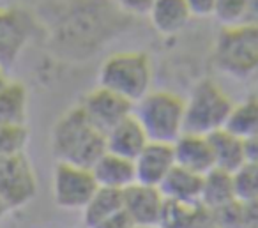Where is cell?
Segmentation results:
<instances>
[{"mask_svg": "<svg viewBox=\"0 0 258 228\" xmlns=\"http://www.w3.org/2000/svg\"><path fill=\"white\" fill-rule=\"evenodd\" d=\"M51 150L58 163L90 168L106 152L104 133L87 119L80 104H75L53 124Z\"/></svg>", "mask_w": 258, "mask_h": 228, "instance_id": "6da1fadb", "label": "cell"}, {"mask_svg": "<svg viewBox=\"0 0 258 228\" xmlns=\"http://www.w3.org/2000/svg\"><path fill=\"white\" fill-rule=\"evenodd\" d=\"M218 71L233 80H247L258 75V25L239 23L223 27L212 51Z\"/></svg>", "mask_w": 258, "mask_h": 228, "instance_id": "7a4b0ae2", "label": "cell"}, {"mask_svg": "<svg viewBox=\"0 0 258 228\" xmlns=\"http://www.w3.org/2000/svg\"><path fill=\"white\" fill-rule=\"evenodd\" d=\"M97 82L99 87L118 94L129 103H138L145 94L151 92V57L144 51H118L110 55L101 64Z\"/></svg>", "mask_w": 258, "mask_h": 228, "instance_id": "3957f363", "label": "cell"}, {"mask_svg": "<svg viewBox=\"0 0 258 228\" xmlns=\"http://www.w3.org/2000/svg\"><path fill=\"white\" fill-rule=\"evenodd\" d=\"M133 115L151 142L173 143L184 133V99L170 90H151L138 103Z\"/></svg>", "mask_w": 258, "mask_h": 228, "instance_id": "277c9868", "label": "cell"}, {"mask_svg": "<svg viewBox=\"0 0 258 228\" xmlns=\"http://www.w3.org/2000/svg\"><path fill=\"white\" fill-rule=\"evenodd\" d=\"M233 108V101L219 83L204 78L184 99V131L211 135L223 129Z\"/></svg>", "mask_w": 258, "mask_h": 228, "instance_id": "5b68a950", "label": "cell"}, {"mask_svg": "<svg viewBox=\"0 0 258 228\" xmlns=\"http://www.w3.org/2000/svg\"><path fill=\"white\" fill-rule=\"evenodd\" d=\"M37 195V175L25 152L0 159V200L9 210L29 205Z\"/></svg>", "mask_w": 258, "mask_h": 228, "instance_id": "8992f818", "label": "cell"}, {"mask_svg": "<svg viewBox=\"0 0 258 228\" xmlns=\"http://www.w3.org/2000/svg\"><path fill=\"white\" fill-rule=\"evenodd\" d=\"M96 191L97 182L90 168L57 161L51 177V195L58 209L83 210Z\"/></svg>", "mask_w": 258, "mask_h": 228, "instance_id": "52a82bcc", "label": "cell"}, {"mask_svg": "<svg viewBox=\"0 0 258 228\" xmlns=\"http://www.w3.org/2000/svg\"><path fill=\"white\" fill-rule=\"evenodd\" d=\"M37 30V22L22 8H0V66L9 71Z\"/></svg>", "mask_w": 258, "mask_h": 228, "instance_id": "ba28073f", "label": "cell"}, {"mask_svg": "<svg viewBox=\"0 0 258 228\" xmlns=\"http://www.w3.org/2000/svg\"><path fill=\"white\" fill-rule=\"evenodd\" d=\"M78 104L83 110V113L87 115V119L104 135L111 128H115L118 122L127 119L129 115H133L135 108L133 103H129L118 94L103 89L99 85L94 90H90L89 94H85L82 103Z\"/></svg>", "mask_w": 258, "mask_h": 228, "instance_id": "9c48e42d", "label": "cell"}, {"mask_svg": "<svg viewBox=\"0 0 258 228\" xmlns=\"http://www.w3.org/2000/svg\"><path fill=\"white\" fill-rule=\"evenodd\" d=\"M124 210L138 228H158L161 223L166 200L161 189L135 182L122 191Z\"/></svg>", "mask_w": 258, "mask_h": 228, "instance_id": "30bf717a", "label": "cell"}, {"mask_svg": "<svg viewBox=\"0 0 258 228\" xmlns=\"http://www.w3.org/2000/svg\"><path fill=\"white\" fill-rule=\"evenodd\" d=\"M133 163L137 182L159 188L166 179V175L175 168L173 145L172 143L149 142Z\"/></svg>", "mask_w": 258, "mask_h": 228, "instance_id": "8fae6325", "label": "cell"}, {"mask_svg": "<svg viewBox=\"0 0 258 228\" xmlns=\"http://www.w3.org/2000/svg\"><path fill=\"white\" fill-rule=\"evenodd\" d=\"M172 145L177 166L198 175H205L211 170H214L211 143L205 135L184 131Z\"/></svg>", "mask_w": 258, "mask_h": 228, "instance_id": "7c38bea8", "label": "cell"}, {"mask_svg": "<svg viewBox=\"0 0 258 228\" xmlns=\"http://www.w3.org/2000/svg\"><path fill=\"white\" fill-rule=\"evenodd\" d=\"M104 142H106V152L135 161L151 140L145 135L144 128L137 121V117L129 115L127 119L118 122L115 128H111L104 135Z\"/></svg>", "mask_w": 258, "mask_h": 228, "instance_id": "4fadbf2b", "label": "cell"}, {"mask_svg": "<svg viewBox=\"0 0 258 228\" xmlns=\"http://www.w3.org/2000/svg\"><path fill=\"white\" fill-rule=\"evenodd\" d=\"M90 172H92L94 179H96L97 188L124 191V189H127L129 186H133L137 182L133 161L111 152H104L90 166Z\"/></svg>", "mask_w": 258, "mask_h": 228, "instance_id": "5bb4252c", "label": "cell"}, {"mask_svg": "<svg viewBox=\"0 0 258 228\" xmlns=\"http://www.w3.org/2000/svg\"><path fill=\"white\" fill-rule=\"evenodd\" d=\"M202 186H204V175L193 174L175 164V168L166 175L159 189L166 202L182 203V205H200Z\"/></svg>", "mask_w": 258, "mask_h": 228, "instance_id": "9a60e30c", "label": "cell"}, {"mask_svg": "<svg viewBox=\"0 0 258 228\" xmlns=\"http://www.w3.org/2000/svg\"><path fill=\"white\" fill-rule=\"evenodd\" d=\"M147 16L156 32L163 36H175L182 32L193 18L186 0H152Z\"/></svg>", "mask_w": 258, "mask_h": 228, "instance_id": "2e32d148", "label": "cell"}, {"mask_svg": "<svg viewBox=\"0 0 258 228\" xmlns=\"http://www.w3.org/2000/svg\"><path fill=\"white\" fill-rule=\"evenodd\" d=\"M207 138L211 143L214 168L226 172V174H233L237 168L246 163L244 140L232 135L228 129H218V131L207 135Z\"/></svg>", "mask_w": 258, "mask_h": 228, "instance_id": "e0dca14e", "label": "cell"}, {"mask_svg": "<svg viewBox=\"0 0 258 228\" xmlns=\"http://www.w3.org/2000/svg\"><path fill=\"white\" fill-rule=\"evenodd\" d=\"M237 202L233 193L232 174H226L223 170H211L204 175V186H202L200 205L209 212H216L219 209H225L226 205Z\"/></svg>", "mask_w": 258, "mask_h": 228, "instance_id": "ac0fdd59", "label": "cell"}, {"mask_svg": "<svg viewBox=\"0 0 258 228\" xmlns=\"http://www.w3.org/2000/svg\"><path fill=\"white\" fill-rule=\"evenodd\" d=\"M29 110V92L25 85L9 80L0 89V126L27 124Z\"/></svg>", "mask_w": 258, "mask_h": 228, "instance_id": "d6986e66", "label": "cell"}, {"mask_svg": "<svg viewBox=\"0 0 258 228\" xmlns=\"http://www.w3.org/2000/svg\"><path fill=\"white\" fill-rule=\"evenodd\" d=\"M122 209H124L122 191L97 188V191L94 193L90 202L82 210L83 224H85V228H97L101 223H104L111 216L120 212Z\"/></svg>", "mask_w": 258, "mask_h": 228, "instance_id": "ffe728a7", "label": "cell"}, {"mask_svg": "<svg viewBox=\"0 0 258 228\" xmlns=\"http://www.w3.org/2000/svg\"><path fill=\"white\" fill-rule=\"evenodd\" d=\"M225 129L244 142L258 136V96H247L246 99L233 103Z\"/></svg>", "mask_w": 258, "mask_h": 228, "instance_id": "44dd1931", "label": "cell"}, {"mask_svg": "<svg viewBox=\"0 0 258 228\" xmlns=\"http://www.w3.org/2000/svg\"><path fill=\"white\" fill-rule=\"evenodd\" d=\"M235 200L242 205L258 203V164L244 163L232 174Z\"/></svg>", "mask_w": 258, "mask_h": 228, "instance_id": "7402d4cb", "label": "cell"}, {"mask_svg": "<svg viewBox=\"0 0 258 228\" xmlns=\"http://www.w3.org/2000/svg\"><path fill=\"white\" fill-rule=\"evenodd\" d=\"M29 128L23 126H0V159L25 152L29 143Z\"/></svg>", "mask_w": 258, "mask_h": 228, "instance_id": "603a6c76", "label": "cell"}, {"mask_svg": "<svg viewBox=\"0 0 258 228\" xmlns=\"http://www.w3.org/2000/svg\"><path fill=\"white\" fill-rule=\"evenodd\" d=\"M247 4H249V0H216L212 16L223 27L239 25L246 18Z\"/></svg>", "mask_w": 258, "mask_h": 228, "instance_id": "cb8c5ba5", "label": "cell"}, {"mask_svg": "<svg viewBox=\"0 0 258 228\" xmlns=\"http://www.w3.org/2000/svg\"><path fill=\"white\" fill-rule=\"evenodd\" d=\"M186 4L193 18H209L214 15L216 0H186Z\"/></svg>", "mask_w": 258, "mask_h": 228, "instance_id": "d4e9b609", "label": "cell"}, {"mask_svg": "<svg viewBox=\"0 0 258 228\" xmlns=\"http://www.w3.org/2000/svg\"><path fill=\"white\" fill-rule=\"evenodd\" d=\"M115 4L131 15H147L152 0H113Z\"/></svg>", "mask_w": 258, "mask_h": 228, "instance_id": "484cf974", "label": "cell"}, {"mask_svg": "<svg viewBox=\"0 0 258 228\" xmlns=\"http://www.w3.org/2000/svg\"><path fill=\"white\" fill-rule=\"evenodd\" d=\"M97 228H135L133 221L129 219V216L125 214V210L122 209L120 212H117L115 216H111L110 219H106L104 223H101Z\"/></svg>", "mask_w": 258, "mask_h": 228, "instance_id": "4316f807", "label": "cell"}, {"mask_svg": "<svg viewBox=\"0 0 258 228\" xmlns=\"http://www.w3.org/2000/svg\"><path fill=\"white\" fill-rule=\"evenodd\" d=\"M244 149H246V163L258 164V136L246 140L244 142Z\"/></svg>", "mask_w": 258, "mask_h": 228, "instance_id": "83f0119b", "label": "cell"}, {"mask_svg": "<svg viewBox=\"0 0 258 228\" xmlns=\"http://www.w3.org/2000/svg\"><path fill=\"white\" fill-rule=\"evenodd\" d=\"M242 23H251V25H258V0H249L247 4V13Z\"/></svg>", "mask_w": 258, "mask_h": 228, "instance_id": "f1b7e54d", "label": "cell"}, {"mask_svg": "<svg viewBox=\"0 0 258 228\" xmlns=\"http://www.w3.org/2000/svg\"><path fill=\"white\" fill-rule=\"evenodd\" d=\"M9 82V78H8V71H6L2 66H0V89L6 85V83Z\"/></svg>", "mask_w": 258, "mask_h": 228, "instance_id": "f546056e", "label": "cell"}, {"mask_svg": "<svg viewBox=\"0 0 258 228\" xmlns=\"http://www.w3.org/2000/svg\"><path fill=\"white\" fill-rule=\"evenodd\" d=\"M9 212H11V210H9V209H8V205H6V203H4V202H2V200H0V221L4 219V217H6V216H8V214H9Z\"/></svg>", "mask_w": 258, "mask_h": 228, "instance_id": "4dcf8cb0", "label": "cell"}, {"mask_svg": "<svg viewBox=\"0 0 258 228\" xmlns=\"http://www.w3.org/2000/svg\"><path fill=\"white\" fill-rule=\"evenodd\" d=\"M135 228H138V226H135Z\"/></svg>", "mask_w": 258, "mask_h": 228, "instance_id": "1f68e13d", "label": "cell"}]
</instances>
